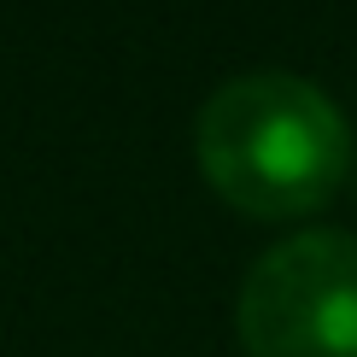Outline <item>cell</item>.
<instances>
[{"label": "cell", "mask_w": 357, "mask_h": 357, "mask_svg": "<svg viewBox=\"0 0 357 357\" xmlns=\"http://www.w3.org/2000/svg\"><path fill=\"white\" fill-rule=\"evenodd\" d=\"M199 170L246 217H305L334 199L351 158L346 117L293 70L229 77L193 117Z\"/></svg>", "instance_id": "obj_1"}, {"label": "cell", "mask_w": 357, "mask_h": 357, "mask_svg": "<svg viewBox=\"0 0 357 357\" xmlns=\"http://www.w3.org/2000/svg\"><path fill=\"white\" fill-rule=\"evenodd\" d=\"M234 328L246 357H357V234L275 241L241 281Z\"/></svg>", "instance_id": "obj_2"}]
</instances>
